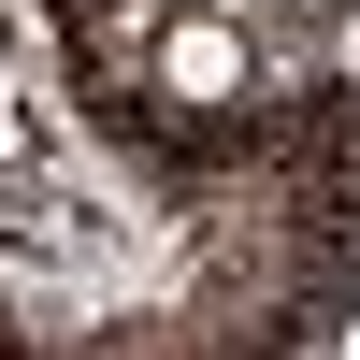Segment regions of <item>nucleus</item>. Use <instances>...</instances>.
<instances>
[{"instance_id": "obj_1", "label": "nucleus", "mask_w": 360, "mask_h": 360, "mask_svg": "<svg viewBox=\"0 0 360 360\" xmlns=\"http://www.w3.org/2000/svg\"><path fill=\"white\" fill-rule=\"evenodd\" d=\"M144 86L159 101H231L245 86V15H217V0H188V15H159V44H144Z\"/></svg>"}, {"instance_id": "obj_2", "label": "nucleus", "mask_w": 360, "mask_h": 360, "mask_svg": "<svg viewBox=\"0 0 360 360\" xmlns=\"http://www.w3.org/2000/svg\"><path fill=\"white\" fill-rule=\"evenodd\" d=\"M332 72L360 86V0H346V15H332Z\"/></svg>"}, {"instance_id": "obj_3", "label": "nucleus", "mask_w": 360, "mask_h": 360, "mask_svg": "<svg viewBox=\"0 0 360 360\" xmlns=\"http://www.w3.org/2000/svg\"><path fill=\"white\" fill-rule=\"evenodd\" d=\"M288 15H346V0H288Z\"/></svg>"}, {"instance_id": "obj_4", "label": "nucleus", "mask_w": 360, "mask_h": 360, "mask_svg": "<svg viewBox=\"0 0 360 360\" xmlns=\"http://www.w3.org/2000/svg\"><path fill=\"white\" fill-rule=\"evenodd\" d=\"M72 15H115V0H72Z\"/></svg>"}]
</instances>
